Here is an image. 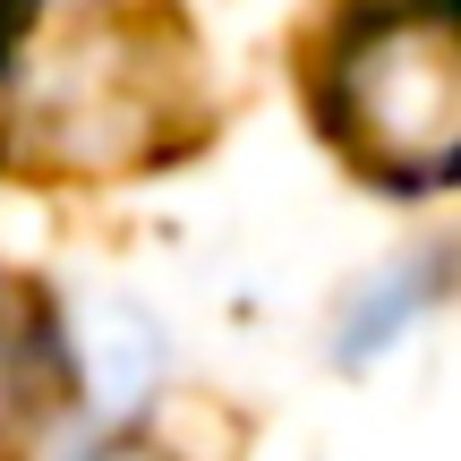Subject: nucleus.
Returning a JSON list of instances; mask_svg holds the SVG:
<instances>
[{
    "mask_svg": "<svg viewBox=\"0 0 461 461\" xmlns=\"http://www.w3.org/2000/svg\"><path fill=\"white\" fill-rule=\"evenodd\" d=\"M316 129L376 188H445L461 163V34L445 0H376L333 34Z\"/></svg>",
    "mask_w": 461,
    "mask_h": 461,
    "instance_id": "1",
    "label": "nucleus"
},
{
    "mask_svg": "<svg viewBox=\"0 0 461 461\" xmlns=\"http://www.w3.org/2000/svg\"><path fill=\"white\" fill-rule=\"evenodd\" d=\"M68 402V333L43 291L0 274V461H26Z\"/></svg>",
    "mask_w": 461,
    "mask_h": 461,
    "instance_id": "3",
    "label": "nucleus"
},
{
    "mask_svg": "<svg viewBox=\"0 0 461 461\" xmlns=\"http://www.w3.org/2000/svg\"><path fill=\"white\" fill-rule=\"evenodd\" d=\"M34 9H43V0H0V60H9V43H26Z\"/></svg>",
    "mask_w": 461,
    "mask_h": 461,
    "instance_id": "4",
    "label": "nucleus"
},
{
    "mask_svg": "<svg viewBox=\"0 0 461 461\" xmlns=\"http://www.w3.org/2000/svg\"><path fill=\"white\" fill-rule=\"evenodd\" d=\"M86 461H154V453H137V445H103V453H86Z\"/></svg>",
    "mask_w": 461,
    "mask_h": 461,
    "instance_id": "5",
    "label": "nucleus"
},
{
    "mask_svg": "<svg viewBox=\"0 0 461 461\" xmlns=\"http://www.w3.org/2000/svg\"><path fill=\"white\" fill-rule=\"evenodd\" d=\"M171 103H180V60L154 34H129L112 0L43 34V51L9 43L0 60V129L26 163L129 171L171 146Z\"/></svg>",
    "mask_w": 461,
    "mask_h": 461,
    "instance_id": "2",
    "label": "nucleus"
}]
</instances>
